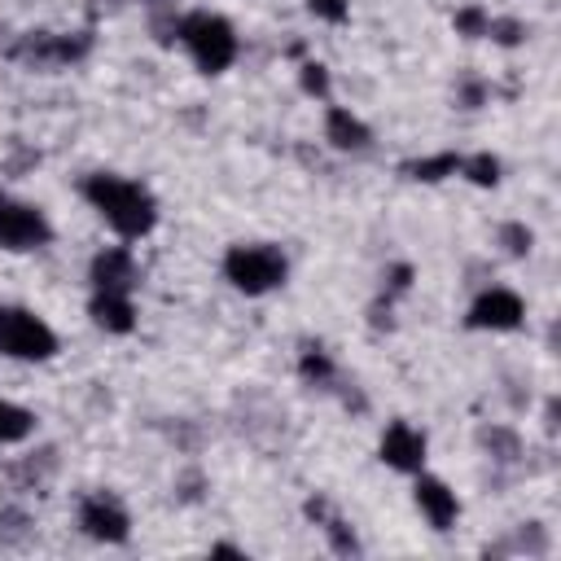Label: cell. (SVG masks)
<instances>
[{"label": "cell", "instance_id": "cell-4", "mask_svg": "<svg viewBox=\"0 0 561 561\" xmlns=\"http://www.w3.org/2000/svg\"><path fill=\"white\" fill-rule=\"evenodd\" d=\"M0 355L9 359H53L57 333L26 307H0Z\"/></svg>", "mask_w": 561, "mask_h": 561}, {"label": "cell", "instance_id": "cell-10", "mask_svg": "<svg viewBox=\"0 0 561 561\" xmlns=\"http://www.w3.org/2000/svg\"><path fill=\"white\" fill-rule=\"evenodd\" d=\"M92 285L105 289V294H131V285H136V259H131V250H123V245L101 250L92 259Z\"/></svg>", "mask_w": 561, "mask_h": 561}, {"label": "cell", "instance_id": "cell-1", "mask_svg": "<svg viewBox=\"0 0 561 561\" xmlns=\"http://www.w3.org/2000/svg\"><path fill=\"white\" fill-rule=\"evenodd\" d=\"M83 197L101 210V219L118 232V237H145L158 219V206L149 197L145 184L136 180H123V175H88L83 180Z\"/></svg>", "mask_w": 561, "mask_h": 561}, {"label": "cell", "instance_id": "cell-18", "mask_svg": "<svg viewBox=\"0 0 561 561\" xmlns=\"http://www.w3.org/2000/svg\"><path fill=\"white\" fill-rule=\"evenodd\" d=\"M500 241L508 245V254H526L535 237H530V228H526V224H504V228H500Z\"/></svg>", "mask_w": 561, "mask_h": 561}, {"label": "cell", "instance_id": "cell-8", "mask_svg": "<svg viewBox=\"0 0 561 561\" xmlns=\"http://www.w3.org/2000/svg\"><path fill=\"white\" fill-rule=\"evenodd\" d=\"M377 451H381V460H386L390 469H399V473H421V465H425V434L412 430L408 421H394V425H386Z\"/></svg>", "mask_w": 561, "mask_h": 561}, {"label": "cell", "instance_id": "cell-3", "mask_svg": "<svg viewBox=\"0 0 561 561\" xmlns=\"http://www.w3.org/2000/svg\"><path fill=\"white\" fill-rule=\"evenodd\" d=\"M224 276L241 294H267L285 280V254L276 245H232L224 254Z\"/></svg>", "mask_w": 561, "mask_h": 561}, {"label": "cell", "instance_id": "cell-5", "mask_svg": "<svg viewBox=\"0 0 561 561\" xmlns=\"http://www.w3.org/2000/svg\"><path fill=\"white\" fill-rule=\"evenodd\" d=\"M48 237H53V228L35 206H22V202L0 193V245L4 250H35Z\"/></svg>", "mask_w": 561, "mask_h": 561}, {"label": "cell", "instance_id": "cell-7", "mask_svg": "<svg viewBox=\"0 0 561 561\" xmlns=\"http://www.w3.org/2000/svg\"><path fill=\"white\" fill-rule=\"evenodd\" d=\"M83 53H88V39L83 35L70 39V35H48V31H35V35H26L13 48V57L18 61H31V66H66V61H75Z\"/></svg>", "mask_w": 561, "mask_h": 561}, {"label": "cell", "instance_id": "cell-19", "mask_svg": "<svg viewBox=\"0 0 561 561\" xmlns=\"http://www.w3.org/2000/svg\"><path fill=\"white\" fill-rule=\"evenodd\" d=\"M307 9H311L316 18H324V22H346V13H351L346 0H307Z\"/></svg>", "mask_w": 561, "mask_h": 561}, {"label": "cell", "instance_id": "cell-12", "mask_svg": "<svg viewBox=\"0 0 561 561\" xmlns=\"http://www.w3.org/2000/svg\"><path fill=\"white\" fill-rule=\"evenodd\" d=\"M88 311H92V320H96L105 333H127V329L136 324V311H131V298H127V294H105V289H96Z\"/></svg>", "mask_w": 561, "mask_h": 561}, {"label": "cell", "instance_id": "cell-2", "mask_svg": "<svg viewBox=\"0 0 561 561\" xmlns=\"http://www.w3.org/2000/svg\"><path fill=\"white\" fill-rule=\"evenodd\" d=\"M175 31H180L184 48L193 53L197 70L219 75V70H228L237 61V31H232L228 18H219V13H188Z\"/></svg>", "mask_w": 561, "mask_h": 561}, {"label": "cell", "instance_id": "cell-21", "mask_svg": "<svg viewBox=\"0 0 561 561\" xmlns=\"http://www.w3.org/2000/svg\"><path fill=\"white\" fill-rule=\"evenodd\" d=\"M329 373H333V368H329V359H324L320 351H307V355H302V377H311V381H324Z\"/></svg>", "mask_w": 561, "mask_h": 561}, {"label": "cell", "instance_id": "cell-17", "mask_svg": "<svg viewBox=\"0 0 561 561\" xmlns=\"http://www.w3.org/2000/svg\"><path fill=\"white\" fill-rule=\"evenodd\" d=\"M486 22H491V18H486L478 4H469V9L456 13V31H460V35H486Z\"/></svg>", "mask_w": 561, "mask_h": 561}, {"label": "cell", "instance_id": "cell-13", "mask_svg": "<svg viewBox=\"0 0 561 561\" xmlns=\"http://www.w3.org/2000/svg\"><path fill=\"white\" fill-rule=\"evenodd\" d=\"M324 136H329L337 149H364V145H368V127H364L351 110H342V105L329 110V118H324Z\"/></svg>", "mask_w": 561, "mask_h": 561}, {"label": "cell", "instance_id": "cell-16", "mask_svg": "<svg viewBox=\"0 0 561 561\" xmlns=\"http://www.w3.org/2000/svg\"><path fill=\"white\" fill-rule=\"evenodd\" d=\"M460 171H465L473 184H482V188L500 184V162H495L491 153H473V158H460Z\"/></svg>", "mask_w": 561, "mask_h": 561}, {"label": "cell", "instance_id": "cell-14", "mask_svg": "<svg viewBox=\"0 0 561 561\" xmlns=\"http://www.w3.org/2000/svg\"><path fill=\"white\" fill-rule=\"evenodd\" d=\"M456 171H460V158H456V153H434V158H416V162L403 167V175L425 180V184H434V180H443V175H456Z\"/></svg>", "mask_w": 561, "mask_h": 561}, {"label": "cell", "instance_id": "cell-6", "mask_svg": "<svg viewBox=\"0 0 561 561\" xmlns=\"http://www.w3.org/2000/svg\"><path fill=\"white\" fill-rule=\"evenodd\" d=\"M79 526H83L92 539H101V543H123L127 530H131L127 508H123L110 491H96V495H88V500L79 504Z\"/></svg>", "mask_w": 561, "mask_h": 561}, {"label": "cell", "instance_id": "cell-15", "mask_svg": "<svg viewBox=\"0 0 561 561\" xmlns=\"http://www.w3.org/2000/svg\"><path fill=\"white\" fill-rule=\"evenodd\" d=\"M31 430H35V416H31L26 408L0 399V443H18V438H26Z\"/></svg>", "mask_w": 561, "mask_h": 561}, {"label": "cell", "instance_id": "cell-20", "mask_svg": "<svg viewBox=\"0 0 561 561\" xmlns=\"http://www.w3.org/2000/svg\"><path fill=\"white\" fill-rule=\"evenodd\" d=\"M302 92H316V96L329 92V75H324V66H316V61L302 66Z\"/></svg>", "mask_w": 561, "mask_h": 561}, {"label": "cell", "instance_id": "cell-11", "mask_svg": "<svg viewBox=\"0 0 561 561\" xmlns=\"http://www.w3.org/2000/svg\"><path fill=\"white\" fill-rule=\"evenodd\" d=\"M416 508L430 517V526L434 530H447L456 517H460V504H456V491L447 486V482H438V478H416Z\"/></svg>", "mask_w": 561, "mask_h": 561}, {"label": "cell", "instance_id": "cell-22", "mask_svg": "<svg viewBox=\"0 0 561 561\" xmlns=\"http://www.w3.org/2000/svg\"><path fill=\"white\" fill-rule=\"evenodd\" d=\"M486 35H495L500 44H517L522 39V26L517 22H486Z\"/></svg>", "mask_w": 561, "mask_h": 561}, {"label": "cell", "instance_id": "cell-9", "mask_svg": "<svg viewBox=\"0 0 561 561\" xmlns=\"http://www.w3.org/2000/svg\"><path fill=\"white\" fill-rule=\"evenodd\" d=\"M522 316H526V307H522V298L513 289H486L469 307V324L473 329H517Z\"/></svg>", "mask_w": 561, "mask_h": 561}]
</instances>
